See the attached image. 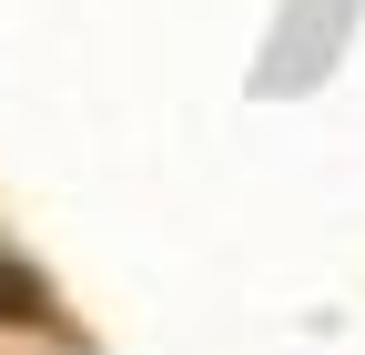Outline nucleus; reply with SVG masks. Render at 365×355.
<instances>
[{
	"label": "nucleus",
	"instance_id": "1",
	"mask_svg": "<svg viewBox=\"0 0 365 355\" xmlns=\"http://www.w3.org/2000/svg\"><path fill=\"white\" fill-rule=\"evenodd\" d=\"M31 315H51V284H41V274H21V264L0 254V325H31Z\"/></svg>",
	"mask_w": 365,
	"mask_h": 355
}]
</instances>
